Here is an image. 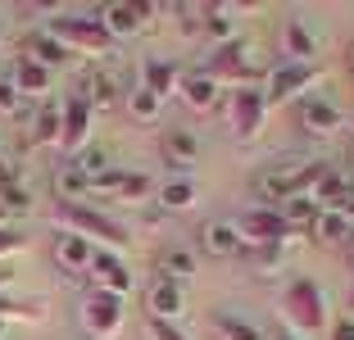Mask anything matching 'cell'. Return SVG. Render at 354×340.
I'll list each match as a JSON object with an SVG mask.
<instances>
[{
    "label": "cell",
    "mask_w": 354,
    "mask_h": 340,
    "mask_svg": "<svg viewBox=\"0 0 354 340\" xmlns=\"http://www.w3.org/2000/svg\"><path fill=\"white\" fill-rule=\"evenodd\" d=\"M10 82H14V91H19V100L28 95V100H46L50 95V86H55V73L50 68H41L37 59H14V68H10Z\"/></svg>",
    "instance_id": "obj_14"
},
{
    "label": "cell",
    "mask_w": 354,
    "mask_h": 340,
    "mask_svg": "<svg viewBox=\"0 0 354 340\" xmlns=\"http://www.w3.org/2000/svg\"><path fill=\"white\" fill-rule=\"evenodd\" d=\"M59 127H64V104H41L28 127V145H59Z\"/></svg>",
    "instance_id": "obj_28"
},
{
    "label": "cell",
    "mask_w": 354,
    "mask_h": 340,
    "mask_svg": "<svg viewBox=\"0 0 354 340\" xmlns=\"http://www.w3.org/2000/svg\"><path fill=\"white\" fill-rule=\"evenodd\" d=\"M150 340H187L177 331V322H150Z\"/></svg>",
    "instance_id": "obj_41"
},
{
    "label": "cell",
    "mask_w": 354,
    "mask_h": 340,
    "mask_svg": "<svg viewBox=\"0 0 354 340\" xmlns=\"http://www.w3.org/2000/svg\"><path fill=\"white\" fill-rule=\"evenodd\" d=\"M82 327L91 340H114L123 331V299L104 295V290H91L82 299Z\"/></svg>",
    "instance_id": "obj_8"
},
{
    "label": "cell",
    "mask_w": 354,
    "mask_h": 340,
    "mask_svg": "<svg viewBox=\"0 0 354 340\" xmlns=\"http://www.w3.org/2000/svg\"><path fill=\"white\" fill-rule=\"evenodd\" d=\"M177 95H182V100H187L196 113L218 109V82H214L209 73H182V86H177Z\"/></svg>",
    "instance_id": "obj_23"
},
{
    "label": "cell",
    "mask_w": 354,
    "mask_h": 340,
    "mask_svg": "<svg viewBox=\"0 0 354 340\" xmlns=\"http://www.w3.org/2000/svg\"><path fill=\"white\" fill-rule=\"evenodd\" d=\"M236 236L241 245H250V249H263V245H281V240L291 236V223L281 218V209H245V214L236 218Z\"/></svg>",
    "instance_id": "obj_5"
},
{
    "label": "cell",
    "mask_w": 354,
    "mask_h": 340,
    "mask_svg": "<svg viewBox=\"0 0 354 340\" xmlns=\"http://www.w3.org/2000/svg\"><path fill=\"white\" fill-rule=\"evenodd\" d=\"M209 322H214V336L218 340H268L250 318H236V313H214Z\"/></svg>",
    "instance_id": "obj_31"
},
{
    "label": "cell",
    "mask_w": 354,
    "mask_h": 340,
    "mask_svg": "<svg viewBox=\"0 0 354 340\" xmlns=\"http://www.w3.org/2000/svg\"><path fill=\"white\" fill-rule=\"evenodd\" d=\"M91 254H95L91 240L73 236V232H55V240H50V258H55V268H64L68 277H82V272L91 268Z\"/></svg>",
    "instance_id": "obj_13"
},
{
    "label": "cell",
    "mask_w": 354,
    "mask_h": 340,
    "mask_svg": "<svg viewBox=\"0 0 354 340\" xmlns=\"http://www.w3.org/2000/svg\"><path fill=\"white\" fill-rule=\"evenodd\" d=\"M323 173H327V164H318V159H304V155H291V159H281L277 168L259 173V182H254V196L268 200V209H281L286 200L309 196L313 182H318Z\"/></svg>",
    "instance_id": "obj_2"
},
{
    "label": "cell",
    "mask_w": 354,
    "mask_h": 340,
    "mask_svg": "<svg viewBox=\"0 0 354 340\" xmlns=\"http://www.w3.org/2000/svg\"><path fill=\"white\" fill-rule=\"evenodd\" d=\"M332 340H354V318L332 322Z\"/></svg>",
    "instance_id": "obj_42"
},
{
    "label": "cell",
    "mask_w": 354,
    "mask_h": 340,
    "mask_svg": "<svg viewBox=\"0 0 354 340\" xmlns=\"http://www.w3.org/2000/svg\"><path fill=\"white\" fill-rule=\"evenodd\" d=\"M91 281H95V290H104V295H118L123 299L127 290H132V272H127V263L118 254H109V249H95L91 254Z\"/></svg>",
    "instance_id": "obj_12"
},
{
    "label": "cell",
    "mask_w": 354,
    "mask_h": 340,
    "mask_svg": "<svg viewBox=\"0 0 354 340\" xmlns=\"http://www.w3.org/2000/svg\"><path fill=\"white\" fill-rule=\"evenodd\" d=\"M241 5H209V19H205V32L214 46H227V41H241Z\"/></svg>",
    "instance_id": "obj_25"
},
{
    "label": "cell",
    "mask_w": 354,
    "mask_h": 340,
    "mask_svg": "<svg viewBox=\"0 0 354 340\" xmlns=\"http://www.w3.org/2000/svg\"><path fill=\"white\" fill-rule=\"evenodd\" d=\"M300 127L309 136H336L345 127V113L332 100H304L300 104Z\"/></svg>",
    "instance_id": "obj_18"
},
{
    "label": "cell",
    "mask_w": 354,
    "mask_h": 340,
    "mask_svg": "<svg viewBox=\"0 0 354 340\" xmlns=\"http://www.w3.org/2000/svg\"><path fill=\"white\" fill-rule=\"evenodd\" d=\"M268 340H295V331H272Z\"/></svg>",
    "instance_id": "obj_43"
},
{
    "label": "cell",
    "mask_w": 354,
    "mask_h": 340,
    "mask_svg": "<svg viewBox=\"0 0 354 340\" xmlns=\"http://www.w3.org/2000/svg\"><path fill=\"white\" fill-rule=\"evenodd\" d=\"M118 100H123V91H118L114 73H86V104L91 109H114Z\"/></svg>",
    "instance_id": "obj_29"
},
{
    "label": "cell",
    "mask_w": 354,
    "mask_h": 340,
    "mask_svg": "<svg viewBox=\"0 0 354 340\" xmlns=\"http://www.w3.org/2000/svg\"><path fill=\"white\" fill-rule=\"evenodd\" d=\"M73 168H77V173H86V177L95 182L100 173H109V150H104V145H86L82 155L73 159Z\"/></svg>",
    "instance_id": "obj_35"
},
{
    "label": "cell",
    "mask_w": 354,
    "mask_h": 340,
    "mask_svg": "<svg viewBox=\"0 0 354 340\" xmlns=\"http://www.w3.org/2000/svg\"><path fill=\"white\" fill-rule=\"evenodd\" d=\"M155 14H168V5H146V0H109L100 10V23H104V32L109 37H136V32L146 28Z\"/></svg>",
    "instance_id": "obj_7"
},
{
    "label": "cell",
    "mask_w": 354,
    "mask_h": 340,
    "mask_svg": "<svg viewBox=\"0 0 354 340\" xmlns=\"http://www.w3.org/2000/svg\"><path fill=\"white\" fill-rule=\"evenodd\" d=\"M345 64H350V73H354V41L345 46Z\"/></svg>",
    "instance_id": "obj_44"
},
{
    "label": "cell",
    "mask_w": 354,
    "mask_h": 340,
    "mask_svg": "<svg viewBox=\"0 0 354 340\" xmlns=\"http://www.w3.org/2000/svg\"><path fill=\"white\" fill-rule=\"evenodd\" d=\"M159 155L168 168H196L200 164V136L187 127H173V132L159 136Z\"/></svg>",
    "instance_id": "obj_16"
},
{
    "label": "cell",
    "mask_w": 354,
    "mask_h": 340,
    "mask_svg": "<svg viewBox=\"0 0 354 340\" xmlns=\"http://www.w3.org/2000/svg\"><path fill=\"white\" fill-rule=\"evenodd\" d=\"M5 318H28V322H46L50 318V299H19L14 281L0 277V322Z\"/></svg>",
    "instance_id": "obj_20"
},
{
    "label": "cell",
    "mask_w": 354,
    "mask_h": 340,
    "mask_svg": "<svg viewBox=\"0 0 354 340\" xmlns=\"http://www.w3.org/2000/svg\"><path fill=\"white\" fill-rule=\"evenodd\" d=\"M200 245H205L214 258H236L241 249H245V245H241V236H236V227L223 223V218H214V223L200 227Z\"/></svg>",
    "instance_id": "obj_24"
},
{
    "label": "cell",
    "mask_w": 354,
    "mask_h": 340,
    "mask_svg": "<svg viewBox=\"0 0 354 340\" xmlns=\"http://www.w3.org/2000/svg\"><path fill=\"white\" fill-rule=\"evenodd\" d=\"M28 205H32V191H28V186H19V182L0 186V209H5V214H23Z\"/></svg>",
    "instance_id": "obj_37"
},
{
    "label": "cell",
    "mask_w": 354,
    "mask_h": 340,
    "mask_svg": "<svg viewBox=\"0 0 354 340\" xmlns=\"http://www.w3.org/2000/svg\"><path fill=\"white\" fill-rule=\"evenodd\" d=\"M23 245H28V232H19V227H0V258L19 254Z\"/></svg>",
    "instance_id": "obj_38"
},
{
    "label": "cell",
    "mask_w": 354,
    "mask_h": 340,
    "mask_svg": "<svg viewBox=\"0 0 354 340\" xmlns=\"http://www.w3.org/2000/svg\"><path fill=\"white\" fill-rule=\"evenodd\" d=\"M159 186H155V177H146V173H127L123 177V186H118V205H141V200H150Z\"/></svg>",
    "instance_id": "obj_34"
},
{
    "label": "cell",
    "mask_w": 354,
    "mask_h": 340,
    "mask_svg": "<svg viewBox=\"0 0 354 340\" xmlns=\"http://www.w3.org/2000/svg\"><path fill=\"white\" fill-rule=\"evenodd\" d=\"M0 41H5V28H0Z\"/></svg>",
    "instance_id": "obj_45"
},
{
    "label": "cell",
    "mask_w": 354,
    "mask_h": 340,
    "mask_svg": "<svg viewBox=\"0 0 354 340\" xmlns=\"http://www.w3.org/2000/svg\"><path fill=\"white\" fill-rule=\"evenodd\" d=\"M23 59H37L41 68L55 73V68H64V64H73V55L64 50V46L55 41L46 28H37V32H28V37H23Z\"/></svg>",
    "instance_id": "obj_19"
},
{
    "label": "cell",
    "mask_w": 354,
    "mask_h": 340,
    "mask_svg": "<svg viewBox=\"0 0 354 340\" xmlns=\"http://www.w3.org/2000/svg\"><path fill=\"white\" fill-rule=\"evenodd\" d=\"M218 113H227L232 132L241 136V141H254L263 127V113H268V104H263V91H250V86H241L232 100L218 104Z\"/></svg>",
    "instance_id": "obj_9"
},
{
    "label": "cell",
    "mask_w": 354,
    "mask_h": 340,
    "mask_svg": "<svg viewBox=\"0 0 354 340\" xmlns=\"http://www.w3.org/2000/svg\"><path fill=\"white\" fill-rule=\"evenodd\" d=\"M350 227H354L350 214H341V209H318V218L309 223V240H318V245H350Z\"/></svg>",
    "instance_id": "obj_21"
},
{
    "label": "cell",
    "mask_w": 354,
    "mask_h": 340,
    "mask_svg": "<svg viewBox=\"0 0 354 340\" xmlns=\"http://www.w3.org/2000/svg\"><path fill=\"white\" fill-rule=\"evenodd\" d=\"M168 19L182 28V37H205L209 5H196V0H177V5H168Z\"/></svg>",
    "instance_id": "obj_30"
},
{
    "label": "cell",
    "mask_w": 354,
    "mask_h": 340,
    "mask_svg": "<svg viewBox=\"0 0 354 340\" xmlns=\"http://www.w3.org/2000/svg\"><path fill=\"white\" fill-rule=\"evenodd\" d=\"M281 218H286L291 227H309L313 218H318V205H313V196H295V200L281 205Z\"/></svg>",
    "instance_id": "obj_36"
},
{
    "label": "cell",
    "mask_w": 354,
    "mask_h": 340,
    "mask_svg": "<svg viewBox=\"0 0 354 340\" xmlns=\"http://www.w3.org/2000/svg\"><path fill=\"white\" fill-rule=\"evenodd\" d=\"M318 64H281V68L268 73V82H263V104H291L295 95H304L313 82H318Z\"/></svg>",
    "instance_id": "obj_6"
},
{
    "label": "cell",
    "mask_w": 354,
    "mask_h": 340,
    "mask_svg": "<svg viewBox=\"0 0 354 340\" xmlns=\"http://www.w3.org/2000/svg\"><path fill=\"white\" fill-rule=\"evenodd\" d=\"M155 200H159V209H164V214H182V209H191L200 200V186L191 182V177H173V182H164L155 191Z\"/></svg>",
    "instance_id": "obj_27"
},
{
    "label": "cell",
    "mask_w": 354,
    "mask_h": 340,
    "mask_svg": "<svg viewBox=\"0 0 354 340\" xmlns=\"http://www.w3.org/2000/svg\"><path fill=\"white\" fill-rule=\"evenodd\" d=\"M187 309V286H177V281H155L146 290V313L150 322H177Z\"/></svg>",
    "instance_id": "obj_15"
},
{
    "label": "cell",
    "mask_w": 354,
    "mask_h": 340,
    "mask_svg": "<svg viewBox=\"0 0 354 340\" xmlns=\"http://www.w3.org/2000/svg\"><path fill=\"white\" fill-rule=\"evenodd\" d=\"M155 268H159V281H191L200 272V258L191 254V249H164V254L155 258Z\"/></svg>",
    "instance_id": "obj_26"
},
{
    "label": "cell",
    "mask_w": 354,
    "mask_h": 340,
    "mask_svg": "<svg viewBox=\"0 0 354 340\" xmlns=\"http://www.w3.org/2000/svg\"><path fill=\"white\" fill-rule=\"evenodd\" d=\"M281 55H286V64H313L318 37H313V28L304 19H286L281 23Z\"/></svg>",
    "instance_id": "obj_17"
},
{
    "label": "cell",
    "mask_w": 354,
    "mask_h": 340,
    "mask_svg": "<svg viewBox=\"0 0 354 340\" xmlns=\"http://www.w3.org/2000/svg\"><path fill=\"white\" fill-rule=\"evenodd\" d=\"M281 268V245H263V249H254V272H277Z\"/></svg>",
    "instance_id": "obj_39"
},
{
    "label": "cell",
    "mask_w": 354,
    "mask_h": 340,
    "mask_svg": "<svg viewBox=\"0 0 354 340\" xmlns=\"http://www.w3.org/2000/svg\"><path fill=\"white\" fill-rule=\"evenodd\" d=\"M281 318L291 322V331H323L332 327V309H327V290L313 277H295L281 290Z\"/></svg>",
    "instance_id": "obj_3"
},
{
    "label": "cell",
    "mask_w": 354,
    "mask_h": 340,
    "mask_svg": "<svg viewBox=\"0 0 354 340\" xmlns=\"http://www.w3.org/2000/svg\"><path fill=\"white\" fill-rule=\"evenodd\" d=\"M141 86L150 95H159V100H173L177 86H182V68L168 64V59H146L141 64Z\"/></svg>",
    "instance_id": "obj_22"
},
{
    "label": "cell",
    "mask_w": 354,
    "mask_h": 340,
    "mask_svg": "<svg viewBox=\"0 0 354 340\" xmlns=\"http://www.w3.org/2000/svg\"><path fill=\"white\" fill-rule=\"evenodd\" d=\"M55 223H59V232H73V236L91 240L95 249H109V254H118V249L132 245V232H127L123 223H114L109 214H100V209H91L86 200H55Z\"/></svg>",
    "instance_id": "obj_1"
},
{
    "label": "cell",
    "mask_w": 354,
    "mask_h": 340,
    "mask_svg": "<svg viewBox=\"0 0 354 340\" xmlns=\"http://www.w3.org/2000/svg\"><path fill=\"white\" fill-rule=\"evenodd\" d=\"M82 196H91V177L77 173L73 164L59 168V173H55V200H82Z\"/></svg>",
    "instance_id": "obj_33"
},
{
    "label": "cell",
    "mask_w": 354,
    "mask_h": 340,
    "mask_svg": "<svg viewBox=\"0 0 354 340\" xmlns=\"http://www.w3.org/2000/svg\"><path fill=\"white\" fill-rule=\"evenodd\" d=\"M245 59H250V46H245V37H241V41L214 46V55L205 59V68H200V73H209L214 82H245V77H250Z\"/></svg>",
    "instance_id": "obj_10"
},
{
    "label": "cell",
    "mask_w": 354,
    "mask_h": 340,
    "mask_svg": "<svg viewBox=\"0 0 354 340\" xmlns=\"http://www.w3.org/2000/svg\"><path fill=\"white\" fill-rule=\"evenodd\" d=\"M46 32H50L68 55H109L114 50V37L104 32L100 14H95V19H86V14H59Z\"/></svg>",
    "instance_id": "obj_4"
},
{
    "label": "cell",
    "mask_w": 354,
    "mask_h": 340,
    "mask_svg": "<svg viewBox=\"0 0 354 340\" xmlns=\"http://www.w3.org/2000/svg\"><path fill=\"white\" fill-rule=\"evenodd\" d=\"M91 123H95V109L77 95V100L64 104V127H59V145L68 155H82L86 141H91Z\"/></svg>",
    "instance_id": "obj_11"
},
{
    "label": "cell",
    "mask_w": 354,
    "mask_h": 340,
    "mask_svg": "<svg viewBox=\"0 0 354 340\" xmlns=\"http://www.w3.org/2000/svg\"><path fill=\"white\" fill-rule=\"evenodd\" d=\"M0 113H19V91H14L10 73H0Z\"/></svg>",
    "instance_id": "obj_40"
},
{
    "label": "cell",
    "mask_w": 354,
    "mask_h": 340,
    "mask_svg": "<svg viewBox=\"0 0 354 340\" xmlns=\"http://www.w3.org/2000/svg\"><path fill=\"white\" fill-rule=\"evenodd\" d=\"M123 104H127V113H132L136 123H159V113H164V100L150 95L146 86H132V91L123 95Z\"/></svg>",
    "instance_id": "obj_32"
}]
</instances>
